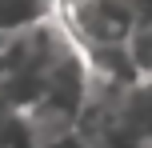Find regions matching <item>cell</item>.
Here are the masks:
<instances>
[{
  "label": "cell",
  "mask_w": 152,
  "mask_h": 148,
  "mask_svg": "<svg viewBox=\"0 0 152 148\" xmlns=\"http://www.w3.org/2000/svg\"><path fill=\"white\" fill-rule=\"evenodd\" d=\"M56 16L80 48L96 44H124L140 24L132 0H56Z\"/></svg>",
  "instance_id": "1"
},
{
  "label": "cell",
  "mask_w": 152,
  "mask_h": 148,
  "mask_svg": "<svg viewBox=\"0 0 152 148\" xmlns=\"http://www.w3.org/2000/svg\"><path fill=\"white\" fill-rule=\"evenodd\" d=\"M116 120H120V128L132 136V140H140L144 148H152V80H136V84H128L120 92V100H116Z\"/></svg>",
  "instance_id": "2"
},
{
  "label": "cell",
  "mask_w": 152,
  "mask_h": 148,
  "mask_svg": "<svg viewBox=\"0 0 152 148\" xmlns=\"http://www.w3.org/2000/svg\"><path fill=\"white\" fill-rule=\"evenodd\" d=\"M124 48H128V60L136 68V76L152 80V20H140L132 28V36L124 40Z\"/></svg>",
  "instance_id": "3"
},
{
  "label": "cell",
  "mask_w": 152,
  "mask_h": 148,
  "mask_svg": "<svg viewBox=\"0 0 152 148\" xmlns=\"http://www.w3.org/2000/svg\"><path fill=\"white\" fill-rule=\"evenodd\" d=\"M40 148H92V144H88V140H84V136H80V132H76V128H72V132L56 136V140H44Z\"/></svg>",
  "instance_id": "4"
}]
</instances>
